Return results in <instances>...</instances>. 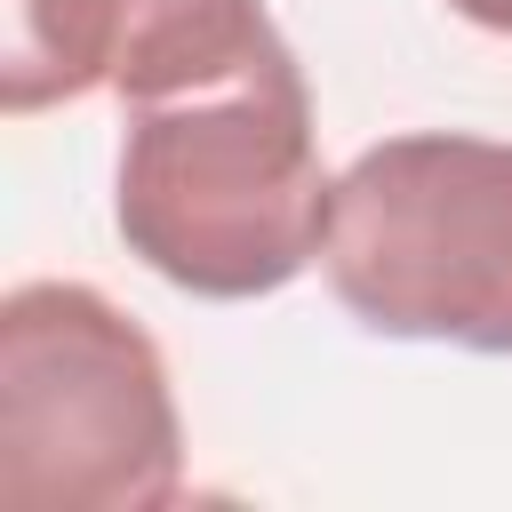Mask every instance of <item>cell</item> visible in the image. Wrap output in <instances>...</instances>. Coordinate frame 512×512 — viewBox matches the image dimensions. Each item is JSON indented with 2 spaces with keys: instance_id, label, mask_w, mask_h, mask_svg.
Here are the masks:
<instances>
[{
  "instance_id": "obj_3",
  "label": "cell",
  "mask_w": 512,
  "mask_h": 512,
  "mask_svg": "<svg viewBox=\"0 0 512 512\" xmlns=\"http://www.w3.org/2000/svg\"><path fill=\"white\" fill-rule=\"evenodd\" d=\"M320 272L368 336L512 352V136L408 128L336 176Z\"/></svg>"
},
{
  "instance_id": "obj_5",
  "label": "cell",
  "mask_w": 512,
  "mask_h": 512,
  "mask_svg": "<svg viewBox=\"0 0 512 512\" xmlns=\"http://www.w3.org/2000/svg\"><path fill=\"white\" fill-rule=\"evenodd\" d=\"M464 24H480V32H504L512 40V0H448Z\"/></svg>"
},
{
  "instance_id": "obj_4",
  "label": "cell",
  "mask_w": 512,
  "mask_h": 512,
  "mask_svg": "<svg viewBox=\"0 0 512 512\" xmlns=\"http://www.w3.org/2000/svg\"><path fill=\"white\" fill-rule=\"evenodd\" d=\"M272 48L264 0H0V104L16 120L96 88L160 104L248 72Z\"/></svg>"
},
{
  "instance_id": "obj_2",
  "label": "cell",
  "mask_w": 512,
  "mask_h": 512,
  "mask_svg": "<svg viewBox=\"0 0 512 512\" xmlns=\"http://www.w3.org/2000/svg\"><path fill=\"white\" fill-rule=\"evenodd\" d=\"M184 496L168 360L104 288L24 280L0 296V504L160 512Z\"/></svg>"
},
{
  "instance_id": "obj_1",
  "label": "cell",
  "mask_w": 512,
  "mask_h": 512,
  "mask_svg": "<svg viewBox=\"0 0 512 512\" xmlns=\"http://www.w3.org/2000/svg\"><path fill=\"white\" fill-rule=\"evenodd\" d=\"M336 176L320 168L312 88L280 40L232 80L128 104L112 224L144 272L184 296L248 304L320 264Z\"/></svg>"
}]
</instances>
